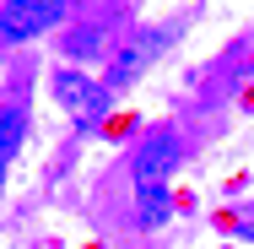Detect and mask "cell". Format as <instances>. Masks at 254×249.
<instances>
[{
	"instance_id": "cell-1",
	"label": "cell",
	"mask_w": 254,
	"mask_h": 249,
	"mask_svg": "<svg viewBox=\"0 0 254 249\" xmlns=\"http://www.w3.org/2000/svg\"><path fill=\"white\" fill-rule=\"evenodd\" d=\"M65 16V0H5L0 5V44H27L38 33H49Z\"/></svg>"
},
{
	"instance_id": "cell-2",
	"label": "cell",
	"mask_w": 254,
	"mask_h": 249,
	"mask_svg": "<svg viewBox=\"0 0 254 249\" xmlns=\"http://www.w3.org/2000/svg\"><path fill=\"white\" fill-rule=\"evenodd\" d=\"M173 163H179V136L173 130H152L141 141V152H135V190H162Z\"/></svg>"
},
{
	"instance_id": "cell-3",
	"label": "cell",
	"mask_w": 254,
	"mask_h": 249,
	"mask_svg": "<svg viewBox=\"0 0 254 249\" xmlns=\"http://www.w3.org/2000/svg\"><path fill=\"white\" fill-rule=\"evenodd\" d=\"M54 98L65 103L76 119H103L108 114V87L87 82L81 71H54Z\"/></svg>"
},
{
	"instance_id": "cell-4",
	"label": "cell",
	"mask_w": 254,
	"mask_h": 249,
	"mask_svg": "<svg viewBox=\"0 0 254 249\" xmlns=\"http://www.w3.org/2000/svg\"><path fill=\"white\" fill-rule=\"evenodd\" d=\"M157 54H162V33H141L130 49H125L114 65H108V87H130V82H135V76L152 65Z\"/></svg>"
},
{
	"instance_id": "cell-5",
	"label": "cell",
	"mask_w": 254,
	"mask_h": 249,
	"mask_svg": "<svg viewBox=\"0 0 254 249\" xmlns=\"http://www.w3.org/2000/svg\"><path fill=\"white\" fill-rule=\"evenodd\" d=\"M135 211H141V228H162L168 222V190H135Z\"/></svg>"
},
{
	"instance_id": "cell-6",
	"label": "cell",
	"mask_w": 254,
	"mask_h": 249,
	"mask_svg": "<svg viewBox=\"0 0 254 249\" xmlns=\"http://www.w3.org/2000/svg\"><path fill=\"white\" fill-rule=\"evenodd\" d=\"M16 147H22V114H16V108H5V114H0V163H5Z\"/></svg>"
},
{
	"instance_id": "cell-7",
	"label": "cell",
	"mask_w": 254,
	"mask_h": 249,
	"mask_svg": "<svg viewBox=\"0 0 254 249\" xmlns=\"http://www.w3.org/2000/svg\"><path fill=\"white\" fill-rule=\"evenodd\" d=\"M103 44H98V33H70V44H65V54L70 60H92Z\"/></svg>"
},
{
	"instance_id": "cell-8",
	"label": "cell",
	"mask_w": 254,
	"mask_h": 249,
	"mask_svg": "<svg viewBox=\"0 0 254 249\" xmlns=\"http://www.w3.org/2000/svg\"><path fill=\"white\" fill-rule=\"evenodd\" d=\"M0 190H5V163H0Z\"/></svg>"
}]
</instances>
